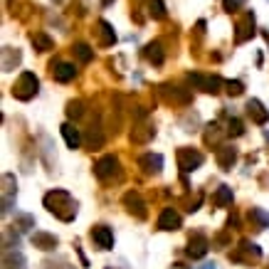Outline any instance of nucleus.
<instances>
[{"instance_id":"22","label":"nucleus","mask_w":269,"mask_h":269,"mask_svg":"<svg viewBox=\"0 0 269 269\" xmlns=\"http://www.w3.org/2000/svg\"><path fill=\"white\" fill-rule=\"evenodd\" d=\"M230 133H235V136H240L242 133V124L235 119V121H230Z\"/></svg>"},{"instance_id":"24","label":"nucleus","mask_w":269,"mask_h":269,"mask_svg":"<svg viewBox=\"0 0 269 269\" xmlns=\"http://www.w3.org/2000/svg\"><path fill=\"white\" fill-rule=\"evenodd\" d=\"M175 269H183V267H181V264H175Z\"/></svg>"},{"instance_id":"20","label":"nucleus","mask_w":269,"mask_h":269,"mask_svg":"<svg viewBox=\"0 0 269 269\" xmlns=\"http://www.w3.org/2000/svg\"><path fill=\"white\" fill-rule=\"evenodd\" d=\"M247 0H222V8H225L227 13H232V10H237V8H242Z\"/></svg>"},{"instance_id":"4","label":"nucleus","mask_w":269,"mask_h":269,"mask_svg":"<svg viewBox=\"0 0 269 269\" xmlns=\"http://www.w3.org/2000/svg\"><path fill=\"white\" fill-rule=\"evenodd\" d=\"M74 74H77L74 64H67V62L52 64V77H55L57 82H70V79H74Z\"/></svg>"},{"instance_id":"10","label":"nucleus","mask_w":269,"mask_h":269,"mask_svg":"<svg viewBox=\"0 0 269 269\" xmlns=\"http://www.w3.org/2000/svg\"><path fill=\"white\" fill-rule=\"evenodd\" d=\"M32 242H35L40 250H52V247H57V237H52V235H44V232H35Z\"/></svg>"},{"instance_id":"12","label":"nucleus","mask_w":269,"mask_h":269,"mask_svg":"<svg viewBox=\"0 0 269 269\" xmlns=\"http://www.w3.org/2000/svg\"><path fill=\"white\" fill-rule=\"evenodd\" d=\"M215 205H227V203H232V188H227V185H222L217 193H215L213 198Z\"/></svg>"},{"instance_id":"23","label":"nucleus","mask_w":269,"mask_h":269,"mask_svg":"<svg viewBox=\"0 0 269 269\" xmlns=\"http://www.w3.org/2000/svg\"><path fill=\"white\" fill-rule=\"evenodd\" d=\"M101 3H104V5H109V3H111V0H101Z\"/></svg>"},{"instance_id":"15","label":"nucleus","mask_w":269,"mask_h":269,"mask_svg":"<svg viewBox=\"0 0 269 269\" xmlns=\"http://www.w3.org/2000/svg\"><path fill=\"white\" fill-rule=\"evenodd\" d=\"M32 44H35L40 52H47V50H52V40H50L47 35H32Z\"/></svg>"},{"instance_id":"16","label":"nucleus","mask_w":269,"mask_h":269,"mask_svg":"<svg viewBox=\"0 0 269 269\" xmlns=\"http://www.w3.org/2000/svg\"><path fill=\"white\" fill-rule=\"evenodd\" d=\"M151 15H153L156 20H163V17H166V5H163V0H151Z\"/></svg>"},{"instance_id":"11","label":"nucleus","mask_w":269,"mask_h":269,"mask_svg":"<svg viewBox=\"0 0 269 269\" xmlns=\"http://www.w3.org/2000/svg\"><path fill=\"white\" fill-rule=\"evenodd\" d=\"M247 109H250V114H255L257 124H264V121L269 119V114L264 111V106H262V104H259L257 99H252V101H250V104H247Z\"/></svg>"},{"instance_id":"17","label":"nucleus","mask_w":269,"mask_h":269,"mask_svg":"<svg viewBox=\"0 0 269 269\" xmlns=\"http://www.w3.org/2000/svg\"><path fill=\"white\" fill-rule=\"evenodd\" d=\"M232 161H235V151H232V148H225V151L220 153V163L225 166V170L232 166Z\"/></svg>"},{"instance_id":"8","label":"nucleus","mask_w":269,"mask_h":269,"mask_svg":"<svg viewBox=\"0 0 269 269\" xmlns=\"http://www.w3.org/2000/svg\"><path fill=\"white\" fill-rule=\"evenodd\" d=\"M205 252H208V240H205L203 235H198L195 240H190V247H188V255H190V257H195V259H198V257H203Z\"/></svg>"},{"instance_id":"25","label":"nucleus","mask_w":269,"mask_h":269,"mask_svg":"<svg viewBox=\"0 0 269 269\" xmlns=\"http://www.w3.org/2000/svg\"><path fill=\"white\" fill-rule=\"evenodd\" d=\"M205 269H215V267H210V264H208V267H205Z\"/></svg>"},{"instance_id":"21","label":"nucleus","mask_w":269,"mask_h":269,"mask_svg":"<svg viewBox=\"0 0 269 269\" xmlns=\"http://www.w3.org/2000/svg\"><path fill=\"white\" fill-rule=\"evenodd\" d=\"M227 92L237 97V94H242V84L240 82H227Z\"/></svg>"},{"instance_id":"13","label":"nucleus","mask_w":269,"mask_h":269,"mask_svg":"<svg viewBox=\"0 0 269 269\" xmlns=\"http://www.w3.org/2000/svg\"><path fill=\"white\" fill-rule=\"evenodd\" d=\"M146 57L153 62V64H161L163 62V52H161V44L158 42H151L148 47H146Z\"/></svg>"},{"instance_id":"5","label":"nucleus","mask_w":269,"mask_h":269,"mask_svg":"<svg viewBox=\"0 0 269 269\" xmlns=\"http://www.w3.org/2000/svg\"><path fill=\"white\" fill-rule=\"evenodd\" d=\"M203 163V156L200 153H193V151H181V168L183 170H195Z\"/></svg>"},{"instance_id":"9","label":"nucleus","mask_w":269,"mask_h":269,"mask_svg":"<svg viewBox=\"0 0 269 269\" xmlns=\"http://www.w3.org/2000/svg\"><path fill=\"white\" fill-rule=\"evenodd\" d=\"M250 35H255V17L247 15L244 23H240V32H237V42H244Z\"/></svg>"},{"instance_id":"6","label":"nucleus","mask_w":269,"mask_h":269,"mask_svg":"<svg viewBox=\"0 0 269 269\" xmlns=\"http://www.w3.org/2000/svg\"><path fill=\"white\" fill-rule=\"evenodd\" d=\"M62 136H64V141L70 148H79V143H82V136H79V131L72 126V124H62Z\"/></svg>"},{"instance_id":"2","label":"nucleus","mask_w":269,"mask_h":269,"mask_svg":"<svg viewBox=\"0 0 269 269\" xmlns=\"http://www.w3.org/2000/svg\"><path fill=\"white\" fill-rule=\"evenodd\" d=\"M92 240L97 242V247H99V250H109V247L114 244V235H111V230H109V227L99 225V227H94V230H92Z\"/></svg>"},{"instance_id":"18","label":"nucleus","mask_w":269,"mask_h":269,"mask_svg":"<svg viewBox=\"0 0 269 269\" xmlns=\"http://www.w3.org/2000/svg\"><path fill=\"white\" fill-rule=\"evenodd\" d=\"M143 163H146V166H151L148 170H161L163 158H161V156H146V158H143Z\"/></svg>"},{"instance_id":"14","label":"nucleus","mask_w":269,"mask_h":269,"mask_svg":"<svg viewBox=\"0 0 269 269\" xmlns=\"http://www.w3.org/2000/svg\"><path fill=\"white\" fill-rule=\"evenodd\" d=\"M99 30H101V42H104V44H114V42H116V35H114V30H111L109 23H104V20H101Z\"/></svg>"},{"instance_id":"7","label":"nucleus","mask_w":269,"mask_h":269,"mask_svg":"<svg viewBox=\"0 0 269 269\" xmlns=\"http://www.w3.org/2000/svg\"><path fill=\"white\" fill-rule=\"evenodd\" d=\"M97 175H99V178H109V175H111L114 170H116V158L114 156H106V158H101L99 163H97Z\"/></svg>"},{"instance_id":"1","label":"nucleus","mask_w":269,"mask_h":269,"mask_svg":"<svg viewBox=\"0 0 269 269\" xmlns=\"http://www.w3.org/2000/svg\"><path fill=\"white\" fill-rule=\"evenodd\" d=\"M37 86H40V82H37V77L32 74V72H25L23 77H20V82L15 84V97L23 101L32 99L35 94H37Z\"/></svg>"},{"instance_id":"3","label":"nucleus","mask_w":269,"mask_h":269,"mask_svg":"<svg viewBox=\"0 0 269 269\" xmlns=\"http://www.w3.org/2000/svg\"><path fill=\"white\" fill-rule=\"evenodd\" d=\"M158 227H161V230H178V227H181V215L175 213L173 208H166V210L161 213Z\"/></svg>"},{"instance_id":"19","label":"nucleus","mask_w":269,"mask_h":269,"mask_svg":"<svg viewBox=\"0 0 269 269\" xmlns=\"http://www.w3.org/2000/svg\"><path fill=\"white\" fill-rule=\"evenodd\" d=\"M74 52H77V57H79L82 62H89V59H92V50H89L86 44H77V47H74Z\"/></svg>"}]
</instances>
